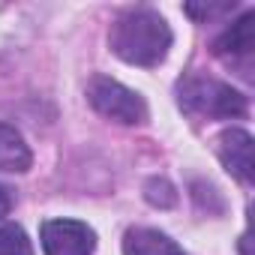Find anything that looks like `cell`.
<instances>
[{"label":"cell","instance_id":"1","mask_svg":"<svg viewBox=\"0 0 255 255\" xmlns=\"http://www.w3.org/2000/svg\"><path fill=\"white\" fill-rule=\"evenodd\" d=\"M111 51L132 66H156L171 48V27L153 9L123 12L108 33Z\"/></svg>","mask_w":255,"mask_h":255},{"label":"cell","instance_id":"2","mask_svg":"<svg viewBox=\"0 0 255 255\" xmlns=\"http://www.w3.org/2000/svg\"><path fill=\"white\" fill-rule=\"evenodd\" d=\"M180 105L198 117H219L234 120L246 114V96L237 93L231 84H222L207 75H189L180 81Z\"/></svg>","mask_w":255,"mask_h":255},{"label":"cell","instance_id":"3","mask_svg":"<svg viewBox=\"0 0 255 255\" xmlns=\"http://www.w3.org/2000/svg\"><path fill=\"white\" fill-rule=\"evenodd\" d=\"M87 99L90 105L108 117V120H117V123H126V126H132V123H144L147 120V105L144 99L129 90V87H123L120 81L114 78H105V75H96L87 87Z\"/></svg>","mask_w":255,"mask_h":255},{"label":"cell","instance_id":"4","mask_svg":"<svg viewBox=\"0 0 255 255\" xmlns=\"http://www.w3.org/2000/svg\"><path fill=\"white\" fill-rule=\"evenodd\" d=\"M45 255H93L96 234L78 219H48L39 231Z\"/></svg>","mask_w":255,"mask_h":255},{"label":"cell","instance_id":"5","mask_svg":"<svg viewBox=\"0 0 255 255\" xmlns=\"http://www.w3.org/2000/svg\"><path fill=\"white\" fill-rule=\"evenodd\" d=\"M216 153L222 165L243 183L252 186V135L243 129H225L216 141Z\"/></svg>","mask_w":255,"mask_h":255},{"label":"cell","instance_id":"6","mask_svg":"<svg viewBox=\"0 0 255 255\" xmlns=\"http://www.w3.org/2000/svg\"><path fill=\"white\" fill-rule=\"evenodd\" d=\"M255 48V15L246 12L237 18L219 39H216V54L222 60H249Z\"/></svg>","mask_w":255,"mask_h":255},{"label":"cell","instance_id":"7","mask_svg":"<svg viewBox=\"0 0 255 255\" xmlns=\"http://www.w3.org/2000/svg\"><path fill=\"white\" fill-rule=\"evenodd\" d=\"M123 255H186L171 237L153 228H129L123 237Z\"/></svg>","mask_w":255,"mask_h":255},{"label":"cell","instance_id":"8","mask_svg":"<svg viewBox=\"0 0 255 255\" xmlns=\"http://www.w3.org/2000/svg\"><path fill=\"white\" fill-rule=\"evenodd\" d=\"M30 168V147L24 144L21 132L9 123H0V171L21 174Z\"/></svg>","mask_w":255,"mask_h":255},{"label":"cell","instance_id":"9","mask_svg":"<svg viewBox=\"0 0 255 255\" xmlns=\"http://www.w3.org/2000/svg\"><path fill=\"white\" fill-rule=\"evenodd\" d=\"M144 198H147V204H153L159 210H168V207L177 204V192L165 177H150L144 183Z\"/></svg>","mask_w":255,"mask_h":255},{"label":"cell","instance_id":"10","mask_svg":"<svg viewBox=\"0 0 255 255\" xmlns=\"http://www.w3.org/2000/svg\"><path fill=\"white\" fill-rule=\"evenodd\" d=\"M0 255H33V246L18 225L0 228Z\"/></svg>","mask_w":255,"mask_h":255},{"label":"cell","instance_id":"11","mask_svg":"<svg viewBox=\"0 0 255 255\" xmlns=\"http://www.w3.org/2000/svg\"><path fill=\"white\" fill-rule=\"evenodd\" d=\"M9 207H12V195H9V189L0 186V219L9 213Z\"/></svg>","mask_w":255,"mask_h":255}]
</instances>
